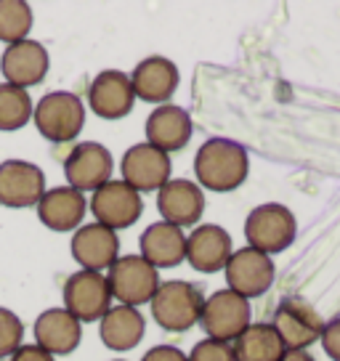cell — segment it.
Returning <instances> with one entry per match:
<instances>
[{"label":"cell","mask_w":340,"mask_h":361,"mask_svg":"<svg viewBox=\"0 0 340 361\" xmlns=\"http://www.w3.org/2000/svg\"><path fill=\"white\" fill-rule=\"evenodd\" d=\"M250 173L248 149L229 141V138H210L194 154V176L197 186L210 192H234L239 189Z\"/></svg>","instance_id":"obj_1"},{"label":"cell","mask_w":340,"mask_h":361,"mask_svg":"<svg viewBox=\"0 0 340 361\" xmlns=\"http://www.w3.org/2000/svg\"><path fill=\"white\" fill-rule=\"evenodd\" d=\"M149 305L159 329L181 335V332H189L194 324H200L205 295L197 284L186 279H170V282H159Z\"/></svg>","instance_id":"obj_2"},{"label":"cell","mask_w":340,"mask_h":361,"mask_svg":"<svg viewBox=\"0 0 340 361\" xmlns=\"http://www.w3.org/2000/svg\"><path fill=\"white\" fill-rule=\"evenodd\" d=\"M32 123L37 133L51 144H69L83 133L85 125V106L75 93L54 90L46 93L32 109Z\"/></svg>","instance_id":"obj_3"},{"label":"cell","mask_w":340,"mask_h":361,"mask_svg":"<svg viewBox=\"0 0 340 361\" xmlns=\"http://www.w3.org/2000/svg\"><path fill=\"white\" fill-rule=\"evenodd\" d=\"M295 237H298L295 215L279 202L258 204L245 218L248 247L258 250L263 255H274V252L287 250L295 242Z\"/></svg>","instance_id":"obj_4"},{"label":"cell","mask_w":340,"mask_h":361,"mask_svg":"<svg viewBox=\"0 0 340 361\" xmlns=\"http://www.w3.org/2000/svg\"><path fill=\"white\" fill-rule=\"evenodd\" d=\"M107 282L117 303L138 308L144 303H152L159 287V271L149 266L141 255H120L107 274Z\"/></svg>","instance_id":"obj_5"},{"label":"cell","mask_w":340,"mask_h":361,"mask_svg":"<svg viewBox=\"0 0 340 361\" xmlns=\"http://www.w3.org/2000/svg\"><path fill=\"white\" fill-rule=\"evenodd\" d=\"M64 308L80 324L102 322V316L112 308V290L104 274L96 271H75L64 282Z\"/></svg>","instance_id":"obj_6"},{"label":"cell","mask_w":340,"mask_h":361,"mask_svg":"<svg viewBox=\"0 0 340 361\" xmlns=\"http://www.w3.org/2000/svg\"><path fill=\"white\" fill-rule=\"evenodd\" d=\"M272 327L282 340L284 350H308V345L322 338L324 322L303 298H284L274 311Z\"/></svg>","instance_id":"obj_7"},{"label":"cell","mask_w":340,"mask_h":361,"mask_svg":"<svg viewBox=\"0 0 340 361\" xmlns=\"http://www.w3.org/2000/svg\"><path fill=\"white\" fill-rule=\"evenodd\" d=\"M250 300L231 290H218L210 298H205L200 324L207 332V338L234 343V340L253 324L250 322Z\"/></svg>","instance_id":"obj_8"},{"label":"cell","mask_w":340,"mask_h":361,"mask_svg":"<svg viewBox=\"0 0 340 361\" xmlns=\"http://www.w3.org/2000/svg\"><path fill=\"white\" fill-rule=\"evenodd\" d=\"M91 213L96 224L107 226L112 231L130 228L144 215V200L136 189H130L125 180H107L102 189L91 194Z\"/></svg>","instance_id":"obj_9"},{"label":"cell","mask_w":340,"mask_h":361,"mask_svg":"<svg viewBox=\"0 0 340 361\" xmlns=\"http://www.w3.org/2000/svg\"><path fill=\"white\" fill-rule=\"evenodd\" d=\"M114 157L112 152L99 144V141H83L75 144L72 152L64 159V176H67V186L83 192H96L102 189L107 180H112Z\"/></svg>","instance_id":"obj_10"},{"label":"cell","mask_w":340,"mask_h":361,"mask_svg":"<svg viewBox=\"0 0 340 361\" xmlns=\"http://www.w3.org/2000/svg\"><path fill=\"white\" fill-rule=\"evenodd\" d=\"M46 194V173L27 159L0 162V204L11 210L37 207Z\"/></svg>","instance_id":"obj_11"},{"label":"cell","mask_w":340,"mask_h":361,"mask_svg":"<svg viewBox=\"0 0 340 361\" xmlns=\"http://www.w3.org/2000/svg\"><path fill=\"white\" fill-rule=\"evenodd\" d=\"M226 290L242 295V298H258L274 284L277 269H274L272 255H263L253 247H239L231 252L226 269Z\"/></svg>","instance_id":"obj_12"},{"label":"cell","mask_w":340,"mask_h":361,"mask_svg":"<svg viewBox=\"0 0 340 361\" xmlns=\"http://www.w3.org/2000/svg\"><path fill=\"white\" fill-rule=\"evenodd\" d=\"M170 154L154 149L152 144L141 141L136 147H130L120 159V173L123 180L141 192H159L165 183L170 180Z\"/></svg>","instance_id":"obj_13"},{"label":"cell","mask_w":340,"mask_h":361,"mask_svg":"<svg viewBox=\"0 0 340 361\" xmlns=\"http://www.w3.org/2000/svg\"><path fill=\"white\" fill-rule=\"evenodd\" d=\"M51 69V59L43 43H37L32 37H27L22 43L6 45L3 56H0V72L8 85L16 88H35L46 80Z\"/></svg>","instance_id":"obj_14"},{"label":"cell","mask_w":340,"mask_h":361,"mask_svg":"<svg viewBox=\"0 0 340 361\" xmlns=\"http://www.w3.org/2000/svg\"><path fill=\"white\" fill-rule=\"evenodd\" d=\"M69 250H72L75 263L83 271L104 274V271L112 269L114 260L120 258V237H117V231L93 221L88 226H80L72 234Z\"/></svg>","instance_id":"obj_15"},{"label":"cell","mask_w":340,"mask_h":361,"mask_svg":"<svg viewBox=\"0 0 340 361\" xmlns=\"http://www.w3.org/2000/svg\"><path fill=\"white\" fill-rule=\"evenodd\" d=\"M136 93L130 78L120 69H104L93 78L88 88V106L102 120H123L133 112Z\"/></svg>","instance_id":"obj_16"},{"label":"cell","mask_w":340,"mask_h":361,"mask_svg":"<svg viewBox=\"0 0 340 361\" xmlns=\"http://www.w3.org/2000/svg\"><path fill=\"white\" fill-rule=\"evenodd\" d=\"M157 213L170 226H197L205 213L202 186L186 178H170L157 192Z\"/></svg>","instance_id":"obj_17"},{"label":"cell","mask_w":340,"mask_h":361,"mask_svg":"<svg viewBox=\"0 0 340 361\" xmlns=\"http://www.w3.org/2000/svg\"><path fill=\"white\" fill-rule=\"evenodd\" d=\"M231 234L218 224L194 226L192 234L186 237V260L200 274H216L226 269L231 258Z\"/></svg>","instance_id":"obj_18"},{"label":"cell","mask_w":340,"mask_h":361,"mask_svg":"<svg viewBox=\"0 0 340 361\" xmlns=\"http://www.w3.org/2000/svg\"><path fill=\"white\" fill-rule=\"evenodd\" d=\"M136 99L147 104H170L173 93L178 90V67L168 56H147L141 59L133 72L128 75Z\"/></svg>","instance_id":"obj_19"},{"label":"cell","mask_w":340,"mask_h":361,"mask_svg":"<svg viewBox=\"0 0 340 361\" xmlns=\"http://www.w3.org/2000/svg\"><path fill=\"white\" fill-rule=\"evenodd\" d=\"M35 345L56 356H69L75 353L83 340V324L67 308H48L35 319Z\"/></svg>","instance_id":"obj_20"},{"label":"cell","mask_w":340,"mask_h":361,"mask_svg":"<svg viewBox=\"0 0 340 361\" xmlns=\"http://www.w3.org/2000/svg\"><path fill=\"white\" fill-rule=\"evenodd\" d=\"M192 130L189 112L176 104H162L157 109H152V114L147 117V144L165 154L181 152L192 141Z\"/></svg>","instance_id":"obj_21"},{"label":"cell","mask_w":340,"mask_h":361,"mask_svg":"<svg viewBox=\"0 0 340 361\" xmlns=\"http://www.w3.org/2000/svg\"><path fill=\"white\" fill-rule=\"evenodd\" d=\"M85 213H88V202L72 186L46 189L43 200L37 202V218L51 231H78Z\"/></svg>","instance_id":"obj_22"},{"label":"cell","mask_w":340,"mask_h":361,"mask_svg":"<svg viewBox=\"0 0 340 361\" xmlns=\"http://www.w3.org/2000/svg\"><path fill=\"white\" fill-rule=\"evenodd\" d=\"M141 258L154 269H176L186 260V234L178 226H170L165 221L147 226V231L141 234Z\"/></svg>","instance_id":"obj_23"},{"label":"cell","mask_w":340,"mask_h":361,"mask_svg":"<svg viewBox=\"0 0 340 361\" xmlns=\"http://www.w3.org/2000/svg\"><path fill=\"white\" fill-rule=\"evenodd\" d=\"M144 332H147L144 314L130 305H112L99 322V338L114 353L133 350L144 340Z\"/></svg>","instance_id":"obj_24"},{"label":"cell","mask_w":340,"mask_h":361,"mask_svg":"<svg viewBox=\"0 0 340 361\" xmlns=\"http://www.w3.org/2000/svg\"><path fill=\"white\" fill-rule=\"evenodd\" d=\"M237 361H279L284 345L272 324H250L234 343Z\"/></svg>","instance_id":"obj_25"},{"label":"cell","mask_w":340,"mask_h":361,"mask_svg":"<svg viewBox=\"0 0 340 361\" xmlns=\"http://www.w3.org/2000/svg\"><path fill=\"white\" fill-rule=\"evenodd\" d=\"M32 99L27 90L0 82V130L3 133L22 130L32 120Z\"/></svg>","instance_id":"obj_26"},{"label":"cell","mask_w":340,"mask_h":361,"mask_svg":"<svg viewBox=\"0 0 340 361\" xmlns=\"http://www.w3.org/2000/svg\"><path fill=\"white\" fill-rule=\"evenodd\" d=\"M32 8L24 0H0V43H22L32 32Z\"/></svg>","instance_id":"obj_27"},{"label":"cell","mask_w":340,"mask_h":361,"mask_svg":"<svg viewBox=\"0 0 340 361\" xmlns=\"http://www.w3.org/2000/svg\"><path fill=\"white\" fill-rule=\"evenodd\" d=\"M24 324L11 308H0V359H11L24 343Z\"/></svg>","instance_id":"obj_28"},{"label":"cell","mask_w":340,"mask_h":361,"mask_svg":"<svg viewBox=\"0 0 340 361\" xmlns=\"http://www.w3.org/2000/svg\"><path fill=\"white\" fill-rule=\"evenodd\" d=\"M186 359L189 361H237V353H234V345H231V343L205 338L194 345L192 353H189Z\"/></svg>","instance_id":"obj_29"},{"label":"cell","mask_w":340,"mask_h":361,"mask_svg":"<svg viewBox=\"0 0 340 361\" xmlns=\"http://www.w3.org/2000/svg\"><path fill=\"white\" fill-rule=\"evenodd\" d=\"M322 348L327 353L332 361H340V316L338 319H332L329 324H324L322 329Z\"/></svg>","instance_id":"obj_30"},{"label":"cell","mask_w":340,"mask_h":361,"mask_svg":"<svg viewBox=\"0 0 340 361\" xmlns=\"http://www.w3.org/2000/svg\"><path fill=\"white\" fill-rule=\"evenodd\" d=\"M141 361H189V359L176 345H154V348H149L141 356Z\"/></svg>","instance_id":"obj_31"},{"label":"cell","mask_w":340,"mask_h":361,"mask_svg":"<svg viewBox=\"0 0 340 361\" xmlns=\"http://www.w3.org/2000/svg\"><path fill=\"white\" fill-rule=\"evenodd\" d=\"M8 361H56V359L51 353H46L40 345H22Z\"/></svg>","instance_id":"obj_32"},{"label":"cell","mask_w":340,"mask_h":361,"mask_svg":"<svg viewBox=\"0 0 340 361\" xmlns=\"http://www.w3.org/2000/svg\"><path fill=\"white\" fill-rule=\"evenodd\" d=\"M279 361H317L308 350H284Z\"/></svg>","instance_id":"obj_33"},{"label":"cell","mask_w":340,"mask_h":361,"mask_svg":"<svg viewBox=\"0 0 340 361\" xmlns=\"http://www.w3.org/2000/svg\"><path fill=\"white\" fill-rule=\"evenodd\" d=\"M112 361H125V359H112Z\"/></svg>","instance_id":"obj_34"}]
</instances>
